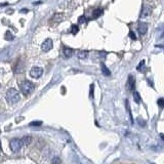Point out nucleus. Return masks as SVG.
<instances>
[{
    "label": "nucleus",
    "instance_id": "1",
    "mask_svg": "<svg viewBox=\"0 0 164 164\" xmlns=\"http://www.w3.org/2000/svg\"><path fill=\"white\" fill-rule=\"evenodd\" d=\"M6 101L9 104H16L20 101V92L16 89L10 88L6 92Z\"/></svg>",
    "mask_w": 164,
    "mask_h": 164
},
{
    "label": "nucleus",
    "instance_id": "2",
    "mask_svg": "<svg viewBox=\"0 0 164 164\" xmlns=\"http://www.w3.org/2000/svg\"><path fill=\"white\" fill-rule=\"evenodd\" d=\"M21 91H22L23 94L29 95L32 93V91L34 90V84L29 80H25L21 83Z\"/></svg>",
    "mask_w": 164,
    "mask_h": 164
},
{
    "label": "nucleus",
    "instance_id": "3",
    "mask_svg": "<svg viewBox=\"0 0 164 164\" xmlns=\"http://www.w3.org/2000/svg\"><path fill=\"white\" fill-rule=\"evenodd\" d=\"M23 146H24L23 141L20 140V138H12L9 143V147L12 152H18L23 148Z\"/></svg>",
    "mask_w": 164,
    "mask_h": 164
},
{
    "label": "nucleus",
    "instance_id": "4",
    "mask_svg": "<svg viewBox=\"0 0 164 164\" xmlns=\"http://www.w3.org/2000/svg\"><path fill=\"white\" fill-rule=\"evenodd\" d=\"M43 74V70L40 67H33L30 71V75L33 78H39Z\"/></svg>",
    "mask_w": 164,
    "mask_h": 164
},
{
    "label": "nucleus",
    "instance_id": "5",
    "mask_svg": "<svg viewBox=\"0 0 164 164\" xmlns=\"http://www.w3.org/2000/svg\"><path fill=\"white\" fill-rule=\"evenodd\" d=\"M53 40L48 38V39H46V40H45L44 42L42 43V45H41V48H42L43 51L47 53V51H49L51 48H53Z\"/></svg>",
    "mask_w": 164,
    "mask_h": 164
},
{
    "label": "nucleus",
    "instance_id": "6",
    "mask_svg": "<svg viewBox=\"0 0 164 164\" xmlns=\"http://www.w3.org/2000/svg\"><path fill=\"white\" fill-rule=\"evenodd\" d=\"M138 30L140 32V34L145 35L147 33V31H148V24L145 22H140L138 25Z\"/></svg>",
    "mask_w": 164,
    "mask_h": 164
},
{
    "label": "nucleus",
    "instance_id": "7",
    "mask_svg": "<svg viewBox=\"0 0 164 164\" xmlns=\"http://www.w3.org/2000/svg\"><path fill=\"white\" fill-rule=\"evenodd\" d=\"M63 55L65 58H71L72 55H74V49L70 48L68 46H64L63 47Z\"/></svg>",
    "mask_w": 164,
    "mask_h": 164
},
{
    "label": "nucleus",
    "instance_id": "8",
    "mask_svg": "<svg viewBox=\"0 0 164 164\" xmlns=\"http://www.w3.org/2000/svg\"><path fill=\"white\" fill-rule=\"evenodd\" d=\"M134 86H136V81H134V78H133V76L130 75L129 77H128L127 87H128V89H129V90H133Z\"/></svg>",
    "mask_w": 164,
    "mask_h": 164
},
{
    "label": "nucleus",
    "instance_id": "9",
    "mask_svg": "<svg viewBox=\"0 0 164 164\" xmlns=\"http://www.w3.org/2000/svg\"><path fill=\"white\" fill-rule=\"evenodd\" d=\"M151 8L149 7V6H147V5H145L144 7H143V10H142V14H141V16H149V14L151 13Z\"/></svg>",
    "mask_w": 164,
    "mask_h": 164
},
{
    "label": "nucleus",
    "instance_id": "10",
    "mask_svg": "<svg viewBox=\"0 0 164 164\" xmlns=\"http://www.w3.org/2000/svg\"><path fill=\"white\" fill-rule=\"evenodd\" d=\"M101 68H102V73H103L105 76H110V75H111V72H110V70L108 69L107 67H106V65L104 63H102Z\"/></svg>",
    "mask_w": 164,
    "mask_h": 164
},
{
    "label": "nucleus",
    "instance_id": "11",
    "mask_svg": "<svg viewBox=\"0 0 164 164\" xmlns=\"http://www.w3.org/2000/svg\"><path fill=\"white\" fill-rule=\"evenodd\" d=\"M102 12H103V9H102V8H95V9L92 11V18H99V16L102 14Z\"/></svg>",
    "mask_w": 164,
    "mask_h": 164
},
{
    "label": "nucleus",
    "instance_id": "12",
    "mask_svg": "<svg viewBox=\"0 0 164 164\" xmlns=\"http://www.w3.org/2000/svg\"><path fill=\"white\" fill-rule=\"evenodd\" d=\"M77 57L79 58V59H86V58L88 57V51H86V50H80V51H78Z\"/></svg>",
    "mask_w": 164,
    "mask_h": 164
},
{
    "label": "nucleus",
    "instance_id": "13",
    "mask_svg": "<svg viewBox=\"0 0 164 164\" xmlns=\"http://www.w3.org/2000/svg\"><path fill=\"white\" fill-rule=\"evenodd\" d=\"M133 99L136 104L141 103V97H140V93H138V91H133Z\"/></svg>",
    "mask_w": 164,
    "mask_h": 164
},
{
    "label": "nucleus",
    "instance_id": "14",
    "mask_svg": "<svg viewBox=\"0 0 164 164\" xmlns=\"http://www.w3.org/2000/svg\"><path fill=\"white\" fill-rule=\"evenodd\" d=\"M13 35L11 34V33L9 32V31H7V32L5 33V39L6 40H9V41H12L13 40Z\"/></svg>",
    "mask_w": 164,
    "mask_h": 164
},
{
    "label": "nucleus",
    "instance_id": "15",
    "mask_svg": "<svg viewBox=\"0 0 164 164\" xmlns=\"http://www.w3.org/2000/svg\"><path fill=\"white\" fill-rule=\"evenodd\" d=\"M31 136H24V138H23V144L24 145H29L31 143Z\"/></svg>",
    "mask_w": 164,
    "mask_h": 164
},
{
    "label": "nucleus",
    "instance_id": "16",
    "mask_svg": "<svg viewBox=\"0 0 164 164\" xmlns=\"http://www.w3.org/2000/svg\"><path fill=\"white\" fill-rule=\"evenodd\" d=\"M125 103H126V110H127V111H128V114H129V117H130V120H131V123H133V119H132L131 111H130V109H129V105H128V101H126Z\"/></svg>",
    "mask_w": 164,
    "mask_h": 164
},
{
    "label": "nucleus",
    "instance_id": "17",
    "mask_svg": "<svg viewBox=\"0 0 164 164\" xmlns=\"http://www.w3.org/2000/svg\"><path fill=\"white\" fill-rule=\"evenodd\" d=\"M78 30H79V28H78L77 25H74L73 27H72V33H73L74 35H76L78 33Z\"/></svg>",
    "mask_w": 164,
    "mask_h": 164
},
{
    "label": "nucleus",
    "instance_id": "18",
    "mask_svg": "<svg viewBox=\"0 0 164 164\" xmlns=\"http://www.w3.org/2000/svg\"><path fill=\"white\" fill-rule=\"evenodd\" d=\"M53 164H62V160L59 157H55L53 160Z\"/></svg>",
    "mask_w": 164,
    "mask_h": 164
},
{
    "label": "nucleus",
    "instance_id": "19",
    "mask_svg": "<svg viewBox=\"0 0 164 164\" xmlns=\"http://www.w3.org/2000/svg\"><path fill=\"white\" fill-rule=\"evenodd\" d=\"M144 66H145V62H144V61H142V62H141L140 65L138 66V71L143 72V69H144Z\"/></svg>",
    "mask_w": 164,
    "mask_h": 164
},
{
    "label": "nucleus",
    "instance_id": "20",
    "mask_svg": "<svg viewBox=\"0 0 164 164\" xmlns=\"http://www.w3.org/2000/svg\"><path fill=\"white\" fill-rule=\"evenodd\" d=\"M129 37L132 39V40H136V34H134L133 31H130V32H129Z\"/></svg>",
    "mask_w": 164,
    "mask_h": 164
},
{
    "label": "nucleus",
    "instance_id": "21",
    "mask_svg": "<svg viewBox=\"0 0 164 164\" xmlns=\"http://www.w3.org/2000/svg\"><path fill=\"white\" fill-rule=\"evenodd\" d=\"M158 105L160 108H163L164 107V99H158Z\"/></svg>",
    "mask_w": 164,
    "mask_h": 164
},
{
    "label": "nucleus",
    "instance_id": "22",
    "mask_svg": "<svg viewBox=\"0 0 164 164\" xmlns=\"http://www.w3.org/2000/svg\"><path fill=\"white\" fill-rule=\"evenodd\" d=\"M78 21H79V23H81V24H82V23H85V22H86V18H85L84 16H80L79 20H78Z\"/></svg>",
    "mask_w": 164,
    "mask_h": 164
},
{
    "label": "nucleus",
    "instance_id": "23",
    "mask_svg": "<svg viewBox=\"0 0 164 164\" xmlns=\"http://www.w3.org/2000/svg\"><path fill=\"white\" fill-rule=\"evenodd\" d=\"M30 125H34V126H39L41 125V122H31Z\"/></svg>",
    "mask_w": 164,
    "mask_h": 164
},
{
    "label": "nucleus",
    "instance_id": "24",
    "mask_svg": "<svg viewBox=\"0 0 164 164\" xmlns=\"http://www.w3.org/2000/svg\"><path fill=\"white\" fill-rule=\"evenodd\" d=\"M90 97H93V85H91L90 86Z\"/></svg>",
    "mask_w": 164,
    "mask_h": 164
},
{
    "label": "nucleus",
    "instance_id": "25",
    "mask_svg": "<svg viewBox=\"0 0 164 164\" xmlns=\"http://www.w3.org/2000/svg\"><path fill=\"white\" fill-rule=\"evenodd\" d=\"M21 12H22V13L23 12H28V9H22L21 10Z\"/></svg>",
    "mask_w": 164,
    "mask_h": 164
},
{
    "label": "nucleus",
    "instance_id": "26",
    "mask_svg": "<svg viewBox=\"0 0 164 164\" xmlns=\"http://www.w3.org/2000/svg\"><path fill=\"white\" fill-rule=\"evenodd\" d=\"M0 150H1V144H0Z\"/></svg>",
    "mask_w": 164,
    "mask_h": 164
}]
</instances>
